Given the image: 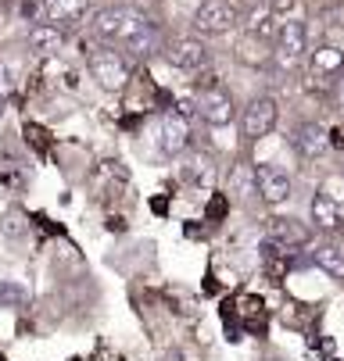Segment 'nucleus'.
<instances>
[{
	"instance_id": "nucleus-1",
	"label": "nucleus",
	"mask_w": 344,
	"mask_h": 361,
	"mask_svg": "<svg viewBox=\"0 0 344 361\" xmlns=\"http://www.w3.org/2000/svg\"><path fill=\"white\" fill-rule=\"evenodd\" d=\"M93 32L112 47H126L133 54H147L155 47V25L133 8H105L93 15Z\"/></svg>"
},
{
	"instance_id": "nucleus-2",
	"label": "nucleus",
	"mask_w": 344,
	"mask_h": 361,
	"mask_svg": "<svg viewBox=\"0 0 344 361\" xmlns=\"http://www.w3.org/2000/svg\"><path fill=\"white\" fill-rule=\"evenodd\" d=\"M305 50H309V32H305V22H280L276 29V47H273V61L280 72H294L302 61H305Z\"/></svg>"
},
{
	"instance_id": "nucleus-3",
	"label": "nucleus",
	"mask_w": 344,
	"mask_h": 361,
	"mask_svg": "<svg viewBox=\"0 0 344 361\" xmlns=\"http://www.w3.org/2000/svg\"><path fill=\"white\" fill-rule=\"evenodd\" d=\"M90 75L97 79V82H101L105 90H122L126 82H129V65H126V58L119 54V50L115 47H101V50H93V54H90Z\"/></svg>"
},
{
	"instance_id": "nucleus-4",
	"label": "nucleus",
	"mask_w": 344,
	"mask_h": 361,
	"mask_svg": "<svg viewBox=\"0 0 344 361\" xmlns=\"http://www.w3.org/2000/svg\"><path fill=\"white\" fill-rule=\"evenodd\" d=\"M240 22V11L230 4V0H201L198 11H194V29L198 32H230Z\"/></svg>"
},
{
	"instance_id": "nucleus-5",
	"label": "nucleus",
	"mask_w": 344,
	"mask_h": 361,
	"mask_svg": "<svg viewBox=\"0 0 344 361\" xmlns=\"http://www.w3.org/2000/svg\"><path fill=\"white\" fill-rule=\"evenodd\" d=\"M276 118H280V108L273 97H255L248 108L240 115V129L248 140H259V136H269L276 129Z\"/></svg>"
},
{
	"instance_id": "nucleus-6",
	"label": "nucleus",
	"mask_w": 344,
	"mask_h": 361,
	"mask_svg": "<svg viewBox=\"0 0 344 361\" xmlns=\"http://www.w3.org/2000/svg\"><path fill=\"white\" fill-rule=\"evenodd\" d=\"M165 61L179 72H201L208 65V47L201 39H176L165 50Z\"/></svg>"
},
{
	"instance_id": "nucleus-7",
	"label": "nucleus",
	"mask_w": 344,
	"mask_h": 361,
	"mask_svg": "<svg viewBox=\"0 0 344 361\" xmlns=\"http://www.w3.org/2000/svg\"><path fill=\"white\" fill-rule=\"evenodd\" d=\"M255 190L266 204H283L290 197V176L280 165H262L255 169Z\"/></svg>"
},
{
	"instance_id": "nucleus-8",
	"label": "nucleus",
	"mask_w": 344,
	"mask_h": 361,
	"mask_svg": "<svg viewBox=\"0 0 344 361\" xmlns=\"http://www.w3.org/2000/svg\"><path fill=\"white\" fill-rule=\"evenodd\" d=\"M198 115H201L208 126H226V122L233 118V97H230L223 86L201 90V97H198Z\"/></svg>"
},
{
	"instance_id": "nucleus-9",
	"label": "nucleus",
	"mask_w": 344,
	"mask_h": 361,
	"mask_svg": "<svg viewBox=\"0 0 344 361\" xmlns=\"http://www.w3.org/2000/svg\"><path fill=\"white\" fill-rule=\"evenodd\" d=\"M309 212H312L316 229H323V233H333V229H340V226H344V200H333V197H330V193H323V190L312 197Z\"/></svg>"
},
{
	"instance_id": "nucleus-10",
	"label": "nucleus",
	"mask_w": 344,
	"mask_h": 361,
	"mask_svg": "<svg viewBox=\"0 0 344 361\" xmlns=\"http://www.w3.org/2000/svg\"><path fill=\"white\" fill-rule=\"evenodd\" d=\"M269 240L280 243L283 250H298V247H309L312 233L294 219H269Z\"/></svg>"
},
{
	"instance_id": "nucleus-11",
	"label": "nucleus",
	"mask_w": 344,
	"mask_h": 361,
	"mask_svg": "<svg viewBox=\"0 0 344 361\" xmlns=\"http://www.w3.org/2000/svg\"><path fill=\"white\" fill-rule=\"evenodd\" d=\"M326 147H330V136H326V129L316 126V122H309V126H302L298 133H294V150H298L305 161L326 154Z\"/></svg>"
},
{
	"instance_id": "nucleus-12",
	"label": "nucleus",
	"mask_w": 344,
	"mask_h": 361,
	"mask_svg": "<svg viewBox=\"0 0 344 361\" xmlns=\"http://www.w3.org/2000/svg\"><path fill=\"white\" fill-rule=\"evenodd\" d=\"M190 143V129L183 115H165L162 118V154L165 158H176V154Z\"/></svg>"
},
{
	"instance_id": "nucleus-13",
	"label": "nucleus",
	"mask_w": 344,
	"mask_h": 361,
	"mask_svg": "<svg viewBox=\"0 0 344 361\" xmlns=\"http://www.w3.org/2000/svg\"><path fill=\"white\" fill-rule=\"evenodd\" d=\"M312 262L330 276V279H344V243H333V240H326V243H316V250H312Z\"/></svg>"
},
{
	"instance_id": "nucleus-14",
	"label": "nucleus",
	"mask_w": 344,
	"mask_h": 361,
	"mask_svg": "<svg viewBox=\"0 0 344 361\" xmlns=\"http://www.w3.org/2000/svg\"><path fill=\"white\" fill-rule=\"evenodd\" d=\"M65 43V32L61 25H51V22H36L29 29V47L36 50V54H54V50H61Z\"/></svg>"
},
{
	"instance_id": "nucleus-15",
	"label": "nucleus",
	"mask_w": 344,
	"mask_h": 361,
	"mask_svg": "<svg viewBox=\"0 0 344 361\" xmlns=\"http://www.w3.org/2000/svg\"><path fill=\"white\" fill-rule=\"evenodd\" d=\"M90 8V0H47V22L51 25H76Z\"/></svg>"
},
{
	"instance_id": "nucleus-16",
	"label": "nucleus",
	"mask_w": 344,
	"mask_h": 361,
	"mask_svg": "<svg viewBox=\"0 0 344 361\" xmlns=\"http://www.w3.org/2000/svg\"><path fill=\"white\" fill-rule=\"evenodd\" d=\"M340 68H344V54L337 47H319L312 54V75L316 79H337Z\"/></svg>"
},
{
	"instance_id": "nucleus-17",
	"label": "nucleus",
	"mask_w": 344,
	"mask_h": 361,
	"mask_svg": "<svg viewBox=\"0 0 344 361\" xmlns=\"http://www.w3.org/2000/svg\"><path fill=\"white\" fill-rule=\"evenodd\" d=\"M269 39H262V36H255V32H244L240 36V43H237V58L244 61V65H266L269 61Z\"/></svg>"
},
{
	"instance_id": "nucleus-18",
	"label": "nucleus",
	"mask_w": 344,
	"mask_h": 361,
	"mask_svg": "<svg viewBox=\"0 0 344 361\" xmlns=\"http://www.w3.org/2000/svg\"><path fill=\"white\" fill-rule=\"evenodd\" d=\"M230 190L237 193V197H248V193H255V169L251 165H233V172H230Z\"/></svg>"
},
{
	"instance_id": "nucleus-19",
	"label": "nucleus",
	"mask_w": 344,
	"mask_h": 361,
	"mask_svg": "<svg viewBox=\"0 0 344 361\" xmlns=\"http://www.w3.org/2000/svg\"><path fill=\"white\" fill-rule=\"evenodd\" d=\"M29 300V290L22 283H0V307H22Z\"/></svg>"
},
{
	"instance_id": "nucleus-20",
	"label": "nucleus",
	"mask_w": 344,
	"mask_h": 361,
	"mask_svg": "<svg viewBox=\"0 0 344 361\" xmlns=\"http://www.w3.org/2000/svg\"><path fill=\"white\" fill-rule=\"evenodd\" d=\"M11 90H15V72H11V65H0V97L8 100Z\"/></svg>"
},
{
	"instance_id": "nucleus-21",
	"label": "nucleus",
	"mask_w": 344,
	"mask_h": 361,
	"mask_svg": "<svg viewBox=\"0 0 344 361\" xmlns=\"http://www.w3.org/2000/svg\"><path fill=\"white\" fill-rule=\"evenodd\" d=\"M158 361H186V354H183L179 347H172V350H165V354H162Z\"/></svg>"
},
{
	"instance_id": "nucleus-22",
	"label": "nucleus",
	"mask_w": 344,
	"mask_h": 361,
	"mask_svg": "<svg viewBox=\"0 0 344 361\" xmlns=\"http://www.w3.org/2000/svg\"><path fill=\"white\" fill-rule=\"evenodd\" d=\"M223 208H226V200H223V197H215V200H212V208H208V215H212V219H219V215H223Z\"/></svg>"
},
{
	"instance_id": "nucleus-23",
	"label": "nucleus",
	"mask_w": 344,
	"mask_h": 361,
	"mask_svg": "<svg viewBox=\"0 0 344 361\" xmlns=\"http://www.w3.org/2000/svg\"><path fill=\"white\" fill-rule=\"evenodd\" d=\"M337 100H340V108H344V68L337 72Z\"/></svg>"
},
{
	"instance_id": "nucleus-24",
	"label": "nucleus",
	"mask_w": 344,
	"mask_h": 361,
	"mask_svg": "<svg viewBox=\"0 0 344 361\" xmlns=\"http://www.w3.org/2000/svg\"><path fill=\"white\" fill-rule=\"evenodd\" d=\"M330 147H344V129H333L330 133Z\"/></svg>"
},
{
	"instance_id": "nucleus-25",
	"label": "nucleus",
	"mask_w": 344,
	"mask_h": 361,
	"mask_svg": "<svg viewBox=\"0 0 344 361\" xmlns=\"http://www.w3.org/2000/svg\"><path fill=\"white\" fill-rule=\"evenodd\" d=\"M0 118H4V97H0Z\"/></svg>"
}]
</instances>
